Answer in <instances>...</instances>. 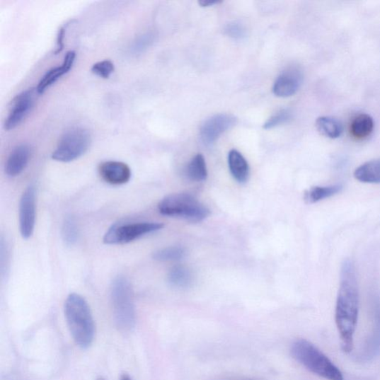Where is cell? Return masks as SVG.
<instances>
[{"mask_svg":"<svg viewBox=\"0 0 380 380\" xmlns=\"http://www.w3.org/2000/svg\"><path fill=\"white\" fill-rule=\"evenodd\" d=\"M359 309V286L355 264L346 260L340 270V282L335 319L341 347L345 353L352 352Z\"/></svg>","mask_w":380,"mask_h":380,"instance_id":"6da1fadb","label":"cell"},{"mask_svg":"<svg viewBox=\"0 0 380 380\" xmlns=\"http://www.w3.org/2000/svg\"><path fill=\"white\" fill-rule=\"evenodd\" d=\"M65 316L75 343L82 349L92 345L95 340L96 325L86 299L78 294H71L65 302Z\"/></svg>","mask_w":380,"mask_h":380,"instance_id":"7a4b0ae2","label":"cell"},{"mask_svg":"<svg viewBox=\"0 0 380 380\" xmlns=\"http://www.w3.org/2000/svg\"><path fill=\"white\" fill-rule=\"evenodd\" d=\"M111 301L114 322L123 333L132 331L136 323L134 294L130 282L125 277H117L112 282Z\"/></svg>","mask_w":380,"mask_h":380,"instance_id":"3957f363","label":"cell"},{"mask_svg":"<svg viewBox=\"0 0 380 380\" xmlns=\"http://www.w3.org/2000/svg\"><path fill=\"white\" fill-rule=\"evenodd\" d=\"M294 358L312 373L328 380H344L340 370L310 342L300 339L292 347Z\"/></svg>","mask_w":380,"mask_h":380,"instance_id":"277c9868","label":"cell"},{"mask_svg":"<svg viewBox=\"0 0 380 380\" xmlns=\"http://www.w3.org/2000/svg\"><path fill=\"white\" fill-rule=\"evenodd\" d=\"M159 210L166 217L185 219L197 223L206 219L209 209L188 193H175L167 195L159 204Z\"/></svg>","mask_w":380,"mask_h":380,"instance_id":"5b68a950","label":"cell"},{"mask_svg":"<svg viewBox=\"0 0 380 380\" xmlns=\"http://www.w3.org/2000/svg\"><path fill=\"white\" fill-rule=\"evenodd\" d=\"M91 142L92 138L86 129L81 127L71 128L62 136L52 158L64 163L77 160L86 153Z\"/></svg>","mask_w":380,"mask_h":380,"instance_id":"8992f818","label":"cell"},{"mask_svg":"<svg viewBox=\"0 0 380 380\" xmlns=\"http://www.w3.org/2000/svg\"><path fill=\"white\" fill-rule=\"evenodd\" d=\"M163 224L157 222H130L119 223L112 226L103 237L106 245L128 244L147 234L162 229Z\"/></svg>","mask_w":380,"mask_h":380,"instance_id":"52a82bcc","label":"cell"},{"mask_svg":"<svg viewBox=\"0 0 380 380\" xmlns=\"http://www.w3.org/2000/svg\"><path fill=\"white\" fill-rule=\"evenodd\" d=\"M36 88H29L14 97L11 102L8 115L4 128L7 131L18 127L34 108L36 100Z\"/></svg>","mask_w":380,"mask_h":380,"instance_id":"ba28073f","label":"cell"},{"mask_svg":"<svg viewBox=\"0 0 380 380\" xmlns=\"http://www.w3.org/2000/svg\"><path fill=\"white\" fill-rule=\"evenodd\" d=\"M19 220L21 236L28 239L34 233L36 220V190L33 185L28 187L22 195Z\"/></svg>","mask_w":380,"mask_h":380,"instance_id":"9c48e42d","label":"cell"},{"mask_svg":"<svg viewBox=\"0 0 380 380\" xmlns=\"http://www.w3.org/2000/svg\"><path fill=\"white\" fill-rule=\"evenodd\" d=\"M237 123V118L228 114H219L212 116L205 121L200 129V138L202 142L209 146L214 144L219 137Z\"/></svg>","mask_w":380,"mask_h":380,"instance_id":"30bf717a","label":"cell"},{"mask_svg":"<svg viewBox=\"0 0 380 380\" xmlns=\"http://www.w3.org/2000/svg\"><path fill=\"white\" fill-rule=\"evenodd\" d=\"M303 81V73L296 67H289L279 76L273 85V93L279 98H289L294 96Z\"/></svg>","mask_w":380,"mask_h":380,"instance_id":"8fae6325","label":"cell"},{"mask_svg":"<svg viewBox=\"0 0 380 380\" xmlns=\"http://www.w3.org/2000/svg\"><path fill=\"white\" fill-rule=\"evenodd\" d=\"M98 172L106 183L115 186L128 183L132 176L130 167L120 161L103 162L99 165Z\"/></svg>","mask_w":380,"mask_h":380,"instance_id":"7c38bea8","label":"cell"},{"mask_svg":"<svg viewBox=\"0 0 380 380\" xmlns=\"http://www.w3.org/2000/svg\"><path fill=\"white\" fill-rule=\"evenodd\" d=\"M75 58L76 52L74 51L68 52L65 55L62 65L52 68L43 75L36 88L37 93L39 95L43 94L45 90L67 74L71 69Z\"/></svg>","mask_w":380,"mask_h":380,"instance_id":"4fadbf2b","label":"cell"},{"mask_svg":"<svg viewBox=\"0 0 380 380\" xmlns=\"http://www.w3.org/2000/svg\"><path fill=\"white\" fill-rule=\"evenodd\" d=\"M30 157L31 149L26 144H21L15 147L10 154L6 164V173L9 177H17L26 168Z\"/></svg>","mask_w":380,"mask_h":380,"instance_id":"5bb4252c","label":"cell"},{"mask_svg":"<svg viewBox=\"0 0 380 380\" xmlns=\"http://www.w3.org/2000/svg\"><path fill=\"white\" fill-rule=\"evenodd\" d=\"M228 165L234 178L239 183H246L250 176V166L244 156L236 149H232L228 154Z\"/></svg>","mask_w":380,"mask_h":380,"instance_id":"9a60e30c","label":"cell"},{"mask_svg":"<svg viewBox=\"0 0 380 380\" xmlns=\"http://www.w3.org/2000/svg\"><path fill=\"white\" fill-rule=\"evenodd\" d=\"M355 178L366 184H380V159L372 160L360 165L355 170Z\"/></svg>","mask_w":380,"mask_h":380,"instance_id":"2e32d148","label":"cell"},{"mask_svg":"<svg viewBox=\"0 0 380 380\" xmlns=\"http://www.w3.org/2000/svg\"><path fill=\"white\" fill-rule=\"evenodd\" d=\"M374 129L373 118L368 114L356 116L350 127V132L357 140H364L369 137Z\"/></svg>","mask_w":380,"mask_h":380,"instance_id":"e0dca14e","label":"cell"},{"mask_svg":"<svg viewBox=\"0 0 380 380\" xmlns=\"http://www.w3.org/2000/svg\"><path fill=\"white\" fill-rule=\"evenodd\" d=\"M317 130L330 139H337L342 135L344 128L340 121L333 117L323 116L316 121Z\"/></svg>","mask_w":380,"mask_h":380,"instance_id":"ac0fdd59","label":"cell"},{"mask_svg":"<svg viewBox=\"0 0 380 380\" xmlns=\"http://www.w3.org/2000/svg\"><path fill=\"white\" fill-rule=\"evenodd\" d=\"M168 282L176 288H188L193 282L191 270L185 266L178 265L172 268L169 272Z\"/></svg>","mask_w":380,"mask_h":380,"instance_id":"d6986e66","label":"cell"},{"mask_svg":"<svg viewBox=\"0 0 380 380\" xmlns=\"http://www.w3.org/2000/svg\"><path fill=\"white\" fill-rule=\"evenodd\" d=\"M342 190L340 185L325 187H313L305 194V200L309 204H314L335 195Z\"/></svg>","mask_w":380,"mask_h":380,"instance_id":"ffe728a7","label":"cell"},{"mask_svg":"<svg viewBox=\"0 0 380 380\" xmlns=\"http://www.w3.org/2000/svg\"><path fill=\"white\" fill-rule=\"evenodd\" d=\"M186 175L191 180L200 182L207 177V165L205 157L197 154L188 164Z\"/></svg>","mask_w":380,"mask_h":380,"instance_id":"44dd1931","label":"cell"},{"mask_svg":"<svg viewBox=\"0 0 380 380\" xmlns=\"http://www.w3.org/2000/svg\"><path fill=\"white\" fill-rule=\"evenodd\" d=\"M62 237L65 244L71 247L78 242L79 238V229L75 219L69 216L66 217L62 226Z\"/></svg>","mask_w":380,"mask_h":380,"instance_id":"7402d4cb","label":"cell"},{"mask_svg":"<svg viewBox=\"0 0 380 380\" xmlns=\"http://www.w3.org/2000/svg\"><path fill=\"white\" fill-rule=\"evenodd\" d=\"M186 255L183 248L170 247L161 249L154 254V258L159 262H174L182 260Z\"/></svg>","mask_w":380,"mask_h":380,"instance_id":"603a6c76","label":"cell"},{"mask_svg":"<svg viewBox=\"0 0 380 380\" xmlns=\"http://www.w3.org/2000/svg\"><path fill=\"white\" fill-rule=\"evenodd\" d=\"M292 118V113L290 111L282 110L269 118L264 125L263 128L265 129H271L280 127L289 122Z\"/></svg>","mask_w":380,"mask_h":380,"instance_id":"cb8c5ba5","label":"cell"},{"mask_svg":"<svg viewBox=\"0 0 380 380\" xmlns=\"http://www.w3.org/2000/svg\"><path fill=\"white\" fill-rule=\"evenodd\" d=\"M92 72L103 79H109L115 71L114 64L110 59H104L95 64Z\"/></svg>","mask_w":380,"mask_h":380,"instance_id":"d4e9b609","label":"cell"},{"mask_svg":"<svg viewBox=\"0 0 380 380\" xmlns=\"http://www.w3.org/2000/svg\"><path fill=\"white\" fill-rule=\"evenodd\" d=\"M224 33L234 39H243L247 36L246 28L239 23H232L226 25Z\"/></svg>","mask_w":380,"mask_h":380,"instance_id":"484cf974","label":"cell"},{"mask_svg":"<svg viewBox=\"0 0 380 380\" xmlns=\"http://www.w3.org/2000/svg\"><path fill=\"white\" fill-rule=\"evenodd\" d=\"M154 41V35L146 34L142 35L137 42L134 43V50L137 51H142L146 49L151 42Z\"/></svg>","mask_w":380,"mask_h":380,"instance_id":"4316f807","label":"cell"},{"mask_svg":"<svg viewBox=\"0 0 380 380\" xmlns=\"http://www.w3.org/2000/svg\"><path fill=\"white\" fill-rule=\"evenodd\" d=\"M67 25L68 24H67V25L62 26L59 29L57 38V50L55 51V54H59L64 49V38Z\"/></svg>","mask_w":380,"mask_h":380,"instance_id":"83f0119b","label":"cell"},{"mask_svg":"<svg viewBox=\"0 0 380 380\" xmlns=\"http://www.w3.org/2000/svg\"><path fill=\"white\" fill-rule=\"evenodd\" d=\"M221 1H218V0H200L199 4L202 7H209L212 6L219 4H221Z\"/></svg>","mask_w":380,"mask_h":380,"instance_id":"f1b7e54d","label":"cell"},{"mask_svg":"<svg viewBox=\"0 0 380 380\" xmlns=\"http://www.w3.org/2000/svg\"><path fill=\"white\" fill-rule=\"evenodd\" d=\"M120 380H132V379L127 374H124L121 375Z\"/></svg>","mask_w":380,"mask_h":380,"instance_id":"f546056e","label":"cell"},{"mask_svg":"<svg viewBox=\"0 0 380 380\" xmlns=\"http://www.w3.org/2000/svg\"><path fill=\"white\" fill-rule=\"evenodd\" d=\"M98 380H104L103 378H99Z\"/></svg>","mask_w":380,"mask_h":380,"instance_id":"4dcf8cb0","label":"cell"}]
</instances>
